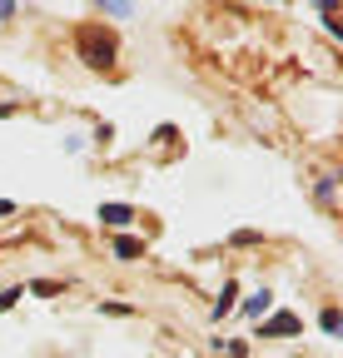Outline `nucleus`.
I'll return each mask as SVG.
<instances>
[{"label": "nucleus", "mask_w": 343, "mask_h": 358, "mask_svg": "<svg viewBox=\"0 0 343 358\" xmlns=\"http://www.w3.org/2000/svg\"><path fill=\"white\" fill-rule=\"evenodd\" d=\"M130 219H135L130 204H100V224H105V229H124Z\"/></svg>", "instance_id": "obj_3"}, {"label": "nucleus", "mask_w": 343, "mask_h": 358, "mask_svg": "<svg viewBox=\"0 0 343 358\" xmlns=\"http://www.w3.org/2000/svg\"><path fill=\"white\" fill-rule=\"evenodd\" d=\"M6 115H15V105H0V120H6Z\"/></svg>", "instance_id": "obj_15"}, {"label": "nucleus", "mask_w": 343, "mask_h": 358, "mask_svg": "<svg viewBox=\"0 0 343 358\" xmlns=\"http://www.w3.org/2000/svg\"><path fill=\"white\" fill-rule=\"evenodd\" d=\"M219 348H224L229 358H249V343H239V338H219Z\"/></svg>", "instance_id": "obj_8"}, {"label": "nucleus", "mask_w": 343, "mask_h": 358, "mask_svg": "<svg viewBox=\"0 0 343 358\" xmlns=\"http://www.w3.org/2000/svg\"><path fill=\"white\" fill-rule=\"evenodd\" d=\"M75 50H80V60L90 65V70H110L115 55H119V40L105 25H80L75 30Z\"/></svg>", "instance_id": "obj_1"}, {"label": "nucleus", "mask_w": 343, "mask_h": 358, "mask_svg": "<svg viewBox=\"0 0 343 358\" xmlns=\"http://www.w3.org/2000/svg\"><path fill=\"white\" fill-rule=\"evenodd\" d=\"M60 289H65V284H55V279H35V284H30V294H60Z\"/></svg>", "instance_id": "obj_9"}, {"label": "nucleus", "mask_w": 343, "mask_h": 358, "mask_svg": "<svg viewBox=\"0 0 343 358\" xmlns=\"http://www.w3.org/2000/svg\"><path fill=\"white\" fill-rule=\"evenodd\" d=\"M0 214H15V204H10V199H0Z\"/></svg>", "instance_id": "obj_14"}, {"label": "nucleus", "mask_w": 343, "mask_h": 358, "mask_svg": "<svg viewBox=\"0 0 343 358\" xmlns=\"http://www.w3.org/2000/svg\"><path fill=\"white\" fill-rule=\"evenodd\" d=\"M269 303H274V294H269V289H259V294H254V299L244 303V313H249V319H259V313H264Z\"/></svg>", "instance_id": "obj_6"}, {"label": "nucleus", "mask_w": 343, "mask_h": 358, "mask_svg": "<svg viewBox=\"0 0 343 358\" xmlns=\"http://www.w3.org/2000/svg\"><path fill=\"white\" fill-rule=\"evenodd\" d=\"M15 15V0H0V20H10Z\"/></svg>", "instance_id": "obj_12"}, {"label": "nucleus", "mask_w": 343, "mask_h": 358, "mask_svg": "<svg viewBox=\"0 0 343 358\" xmlns=\"http://www.w3.org/2000/svg\"><path fill=\"white\" fill-rule=\"evenodd\" d=\"M298 329H304V319L284 308V313H274V319H264V324H259V338H293Z\"/></svg>", "instance_id": "obj_2"}, {"label": "nucleus", "mask_w": 343, "mask_h": 358, "mask_svg": "<svg viewBox=\"0 0 343 358\" xmlns=\"http://www.w3.org/2000/svg\"><path fill=\"white\" fill-rule=\"evenodd\" d=\"M100 6H105L110 15H130V0H100Z\"/></svg>", "instance_id": "obj_11"}, {"label": "nucleus", "mask_w": 343, "mask_h": 358, "mask_svg": "<svg viewBox=\"0 0 343 358\" xmlns=\"http://www.w3.org/2000/svg\"><path fill=\"white\" fill-rule=\"evenodd\" d=\"M234 299H239V284L229 279V284H224V294H219V303H214V319H224V313L234 308Z\"/></svg>", "instance_id": "obj_5"}, {"label": "nucleus", "mask_w": 343, "mask_h": 358, "mask_svg": "<svg viewBox=\"0 0 343 358\" xmlns=\"http://www.w3.org/2000/svg\"><path fill=\"white\" fill-rule=\"evenodd\" d=\"M319 324H323V334H343V313H338V308H323Z\"/></svg>", "instance_id": "obj_7"}, {"label": "nucleus", "mask_w": 343, "mask_h": 358, "mask_svg": "<svg viewBox=\"0 0 343 358\" xmlns=\"http://www.w3.org/2000/svg\"><path fill=\"white\" fill-rule=\"evenodd\" d=\"M314 6H319L323 15H333V6H338V0H314Z\"/></svg>", "instance_id": "obj_13"}, {"label": "nucleus", "mask_w": 343, "mask_h": 358, "mask_svg": "<svg viewBox=\"0 0 343 358\" xmlns=\"http://www.w3.org/2000/svg\"><path fill=\"white\" fill-rule=\"evenodd\" d=\"M15 299H25V289H6V294H0V313L15 308Z\"/></svg>", "instance_id": "obj_10"}, {"label": "nucleus", "mask_w": 343, "mask_h": 358, "mask_svg": "<svg viewBox=\"0 0 343 358\" xmlns=\"http://www.w3.org/2000/svg\"><path fill=\"white\" fill-rule=\"evenodd\" d=\"M140 254H145V239H130V234L115 239V259H140Z\"/></svg>", "instance_id": "obj_4"}]
</instances>
